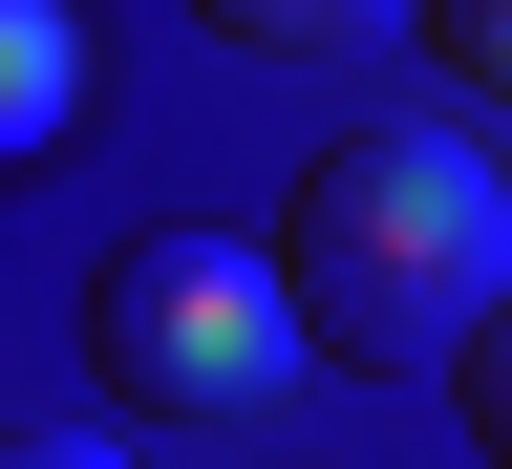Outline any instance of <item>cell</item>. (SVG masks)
Instances as JSON below:
<instances>
[{
	"label": "cell",
	"instance_id": "cell-1",
	"mask_svg": "<svg viewBox=\"0 0 512 469\" xmlns=\"http://www.w3.org/2000/svg\"><path fill=\"white\" fill-rule=\"evenodd\" d=\"M278 278L320 320V363L427 384V363H470L512 320V192H491L470 128H342L299 171V214H278Z\"/></svg>",
	"mask_w": 512,
	"mask_h": 469
},
{
	"label": "cell",
	"instance_id": "cell-2",
	"mask_svg": "<svg viewBox=\"0 0 512 469\" xmlns=\"http://www.w3.org/2000/svg\"><path fill=\"white\" fill-rule=\"evenodd\" d=\"M299 342H320V320H299V278L256 235H128L107 278H86V363L150 427H256L299 384Z\"/></svg>",
	"mask_w": 512,
	"mask_h": 469
},
{
	"label": "cell",
	"instance_id": "cell-3",
	"mask_svg": "<svg viewBox=\"0 0 512 469\" xmlns=\"http://www.w3.org/2000/svg\"><path fill=\"white\" fill-rule=\"evenodd\" d=\"M64 107H86V22L22 0V22H0V150H64Z\"/></svg>",
	"mask_w": 512,
	"mask_h": 469
},
{
	"label": "cell",
	"instance_id": "cell-4",
	"mask_svg": "<svg viewBox=\"0 0 512 469\" xmlns=\"http://www.w3.org/2000/svg\"><path fill=\"white\" fill-rule=\"evenodd\" d=\"M470 448L512 469V320H491V342H470Z\"/></svg>",
	"mask_w": 512,
	"mask_h": 469
},
{
	"label": "cell",
	"instance_id": "cell-5",
	"mask_svg": "<svg viewBox=\"0 0 512 469\" xmlns=\"http://www.w3.org/2000/svg\"><path fill=\"white\" fill-rule=\"evenodd\" d=\"M0 469H128L107 427H22V448H0Z\"/></svg>",
	"mask_w": 512,
	"mask_h": 469
}]
</instances>
